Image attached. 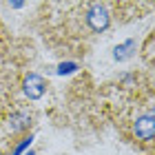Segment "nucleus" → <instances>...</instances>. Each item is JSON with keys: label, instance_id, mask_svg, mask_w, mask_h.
Here are the masks:
<instances>
[{"label": "nucleus", "instance_id": "obj_1", "mask_svg": "<svg viewBox=\"0 0 155 155\" xmlns=\"http://www.w3.org/2000/svg\"><path fill=\"white\" fill-rule=\"evenodd\" d=\"M64 109L80 129L111 126L135 155H155V75L146 69L120 71L104 82L80 73L64 91Z\"/></svg>", "mask_w": 155, "mask_h": 155}, {"label": "nucleus", "instance_id": "obj_2", "mask_svg": "<svg viewBox=\"0 0 155 155\" xmlns=\"http://www.w3.org/2000/svg\"><path fill=\"white\" fill-rule=\"evenodd\" d=\"M29 27L62 62H80L117 27L115 0H49L33 5Z\"/></svg>", "mask_w": 155, "mask_h": 155}, {"label": "nucleus", "instance_id": "obj_3", "mask_svg": "<svg viewBox=\"0 0 155 155\" xmlns=\"http://www.w3.org/2000/svg\"><path fill=\"white\" fill-rule=\"evenodd\" d=\"M36 124L38 109L33 102L25 100L18 91H0V131L11 149V155H18L31 144Z\"/></svg>", "mask_w": 155, "mask_h": 155}, {"label": "nucleus", "instance_id": "obj_4", "mask_svg": "<svg viewBox=\"0 0 155 155\" xmlns=\"http://www.w3.org/2000/svg\"><path fill=\"white\" fill-rule=\"evenodd\" d=\"M47 89H49V80L42 73H38L36 69H31V71H27L25 78L20 80L18 93L29 102H38L47 95Z\"/></svg>", "mask_w": 155, "mask_h": 155}, {"label": "nucleus", "instance_id": "obj_5", "mask_svg": "<svg viewBox=\"0 0 155 155\" xmlns=\"http://www.w3.org/2000/svg\"><path fill=\"white\" fill-rule=\"evenodd\" d=\"M140 60H142L146 71L155 75V29L146 33V38L140 45Z\"/></svg>", "mask_w": 155, "mask_h": 155}, {"label": "nucleus", "instance_id": "obj_6", "mask_svg": "<svg viewBox=\"0 0 155 155\" xmlns=\"http://www.w3.org/2000/svg\"><path fill=\"white\" fill-rule=\"evenodd\" d=\"M135 51H137V42L133 40V38H129V40H124L122 45H117V47H115L113 58H115L117 62H124V60L133 58V55H135Z\"/></svg>", "mask_w": 155, "mask_h": 155}, {"label": "nucleus", "instance_id": "obj_7", "mask_svg": "<svg viewBox=\"0 0 155 155\" xmlns=\"http://www.w3.org/2000/svg\"><path fill=\"white\" fill-rule=\"evenodd\" d=\"M0 155H11V149H9V144H7L2 131H0Z\"/></svg>", "mask_w": 155, "mask_h": 155}]
</instances>
